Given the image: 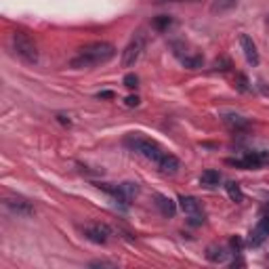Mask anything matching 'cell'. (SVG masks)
Wrapping results in <instances>:
<instances>
[{
  "label": "cell",
  "mask_w": 269,
  "mask_h": 269,
  "mask_svg": "<svg viewBox=\"0 0 269 269\" xmlns=\"http://www.w3.org/2000/svg\"><path fill=\"white\" fill-rule=\"evenodd\" d=\"M57 120H59L61 124H67V127H69V124H71V120L67 118V116H64V114H59V116H57Z\"/></svg>",
  "instance_id": "obj_28"
},
{
  "label": "cell",
  "mask_w": 269,
  "mask_h": 269,
  "mask_svg": "<svg viewBox=\"0 0 269 269\" xmlns=\"http://www.w3.org/2000/svg\"><path fill=\"white\" fill-rule=\"evenodd\" d=\"M116 55V49L112 42H91L86 47L80 49V53L69 61V67L74 69H84V67H95V66H101L107 64L112 57Z\"/></svg>",
  "instance_id": "obj_1"
},
{
  "label": "cell",
  "mask_w": 269,
  "mask_h": 269,
  "mask_svg": "<svg viewBox=\"0 0 269 269\" xmlns=\"http://www.w3.org/2000/svg\"><path fill=\"white\" fill-rule=\"evenodd\" d=\"M238 0H214V4L210 6L212 13H225V11H231L236 6Z\"/></svg>",
  "instance_id": "obj_16"
},
{
  "label": "cell",
  "mask_w": 269,
  "mask_h": 269,
  "mask_svg": "<svg viewBox=\"0 0 269 269\" xmlns=\"http://www.w3.org/2000/svg\"><path fill=\"white\" fill-rule=\"evenodd\" d=\"M240 44H242V51H244V57L250 66H259V51H257V44L253 42V38L246 34H242L240 36Z\"/></svg>",
  "instance_id": "obj_9"
},
{
  "label": "cell",
  "mask_w": 269,
  "mask_h": 269,
  "mask_svg": "<svg viewBox=\"0 0 269 269\" xmlns=\"http://www.w3.org/2000/svg\"><path fill=\"white\" fill-rule=\"evenodd\" d=\"M170 23H173V19H170L168 15H158L154 21H151V28H156L158 32H164L170 28Z\"/></svg>",
  "instance_id": "obj_18"
},
{
  "label": "cell",
  "mask_w": 269,
  "mask_h": 269,
  "mask_svg": "<svg viewBox=\"0 0 269 269\" xmlns=\"http://www.w3.org/2000/svg\"><path fill=\"white\" fill-rule=\"evenodd\" d=\"M212 67L217 69V71H227V69L231 67V61H229L227 57H221V59H217V61H214V64H212Z\"/></svg>",
  "instance_id": "obj_21"
},
{
  "label": "cell",
  "mask_w": 269,
  "mask_h": 269,
  "mask_svg": "<svg viewBox=\"0 0 269 269\" xmlns=\"http://www.w3.org/2000/svg\"><path fill=\"white\" fill-rule=\"evenodd\" d=\"M225 190H227V196L234 202H242L244 200V194H242V190H240V185L238 183H234V181H229L227 185H225Z\"/></svg>",
  "instance_id": "obj_17"
},
{
  "label": "cell",
  "mask_w": 269,
  "mask_h": 269,
  "mask_svg": "<svg viewBox=\"0 0 269 269\" xmlns=\"http://www.w3.org/2000/svg\"><path fill=\"white\" fill-rule=\"evenodd\" d=\"M183 66L190 69H198L204 66V57L202 55H194V57H183Z\"/></svg>",
  "instance_id": "obj_19"
},
{
  "label": "cell",
  "mask_w": 269,
  "mask_h": 269,
  "mask_svg": "<svg viewBox=\"0 0 269 269\" xmlns=\"http://www.w3.org/2000/svg\"><path fill=\"white\" fill-rule=\"evenodd\" d=\"M231 248H234L236 253H240L242 250V240L240 238H231Z\"/></svg>",
  "instance_id": "obj_26"
},
{
  "label": "cell",
  "mask_w": 269,
  "mask_h": 269,
  "mask_svg": "<svg viewBox=\"0 0 269 269\" xmlns=\"http://www.w3.org/2000/svg\"><path fill=\"white\" fill-rule=\"evenodd\" d=\"M124 143L133 149V151H137V154H141L143 158H147L151 160L154 164H158L160 160H162L166 156V151L158 145L156 141H151V139H145V137H139V134H129L127 139H124Z\"/></svg>",
  "instance_id": "obj_2"
},
{
  "label": "cell",
  "mask_w": 269,
  "mask_h": 269,
  "mask_svg": "<svg viewBox=\"0 0 269 269\" xmlns=\"http://www.w3.org/2000/svg\"><path fill=\"white\" fill-rule=\"evenodd\" d=\"M156 2H200V0H156Z\"/></svg>",
  "instance_id": "obj_29"
},
{
  "label": "cell",
  "mask_w": 269,
  "mask_h": 269,
  "mask_svg": "<svg viewBox=\"0 0 269 269\" xmlns=\"http://www.w3.org/2000/svg\"><path fill=\"white\" fill-rule=\"evenodd\" d=\"M13 49L28 64H36L38 61V49H36L34 40L25 32H13Z\"/></svg>",
  "instance_id": "obj_3"
},
{
  "label": "cell",
  "mask_w": 269,
  "mask_h": 269,
  "mask_svg": "<svg viewBox=\"0 0 269 269\" xmlns=\"http://www.w3.org/2000/svg\"><path fill=\"white\" fill-rule=\"evenodd\" d=\"M187 223H190V225H202V223H204V214H202V212H198V214H190Z\"/></svg>",
  "instance_id": "obj_23"
},
{
  "label": "cell",
  "mask_w": 269,
  "mask_h": 269,
  "mask_svg": "<svg viewBox=\"0 0 269 269\" xmlns=\"http://www.w3.org/2000/svg\"><path fill=\"white\" fill-rule=\"evenodd\" d=\"M143 47H145V38H143V34L139 32L127 44V49L122 51V67H133L134 64H137L139 57H141V53H143Z\"/></svg>",
  "instance_id": "obj_5"
},
{
  "label": "cell",
  "mask_w": 269,
  "mask_h": 269,
  "mask_svg": "<svg viewBox=\"0 0 269 269\" xmlns=\"http://www.w3.org/2000/svg\"><path fill=\"white\" fill-rule=\"evenodd\" d=\"M236 86H238L240 93H246V91H248V78H246L244 74H238V76H236Z\"/></svg>",
  "instance_id": "obj_22"
},
{
  "label": "cell",
  "mask_w": 269,
  "mask_h": 269,
  "mask_svg": "<svg viewBox=\"0 0 269 269\" xmlns=\"http://www.w3.org/2000/svg\"><path fill=\"white\" fill-rule=\"evenodd\" d=\"M219 181H221V173H219V170H204V173L200 175V183L206 185V187L219 185Z\"/></svg>",
  "instance_id": "obj_15"
},
{
  "label": "cell",
  "mask_w": 269,
  "mask_h": 269,
  "mask_svg": "<svg viewBox=\"0 0 269 269\" xmlns=\"http://www.w3.org/2000/svg\"><path fill=\"white\" fill-rule=\"evenodd\" d=\"M124 103H127L129 107H137L139 103H141V99L137 95H131V97H127V99H124Z\"/></svg>",
  "instance_id": "obj_24"
},
{
  "label": "cell",
  "mask_w": 269,
  "mask_h": 269,
  "mask_svg": "<svg viewBox=\"0 0 269 269\" xmlns=\"http://www.w3.org/2000/svg\"><path fill=\"white\" fill-rule=\"evenodd\" d=\"M223 122H225L229 129H234V131L248 129V120L242 118V116H238V114H225V116H223Z\"/></svg>",
  "instance_id": "obj_13"
},
{
  "label": "cell",
  "mask_w": 269,
  "mask_h": 269,
  "mask_svg": "<svg viewBox=\"0 0 269 269\" xmlns=\"http://www.w3.org/2000/svg\"><path fill=\"white\" fill-rule=\"evenodd\" d=\"M179 206H181V210L190 217V214H198L202 212V206L198 202V198H194V196H179Z\"/></svg>",
  "instance_id": "obj_11"
},
{
  "label": "cell",
  "mask_w": 269,
  "mask_h": 269,
  "mask_svg": "<svg viewBox=\"0 0 269 269\" xmlns=\"http://www.w3.org/2000/svg\"><path fill=\"white\" fill-rule=\"evenodd\" d=\"M84 236L93 244H107V240L112 236V227L107 223H91V225L84 227Z\"/></svg>",
  "instance_id": "obj_6"
},
{
  "label": "cell",
  "mask_w": 269,
  "mask_h": 269,
  "mask_svg": "<svg viewBox=\"0 0 269 269\" xmlns=\"http://www.w3.org/2000/svg\"><path fill=\"white\" fill-rule=\"evenodd\" d=\"M122 84L127 86V88H131V91H133V88H137V86H139L137 74H127V76H124V80H122Z\"/></svg>",
  "instance_id": "obj_20"
},
{
  "label": "cell",
  "mask_w": 269,
  "mask_h": 269,
  "mask_svg": "<svg viewBox=\"0 0 269 269\" xmlns=\"http://www.w3.org/2000/svg\"><path fill=\"white\" fill-rule=\"evenodd\" d=\"M206 259H208L210 263H223L227 259V250L221 246H210L206 250Z\"/></svg>",
  "instance_id": "obj_14"
},
{
  "label": "cell",
  "mask_w": 269,
  "mask_h": 269,
  "mask_svg": "<svg viewBox=\"0 0 269 269\" xmlns=\"http://www.w3.org/2000/svg\"><path fill=\"white\" fill-rule=\"evenodd\" d=\"M4 206L11 212H15L17 217H32V214H34L32 202L21 198V196H8V198H4Z\"/></svg>",
  "instance_id": "obj_7"
},
{
  "label": "cell",
  "mask_w": 269,
  "mask_h": 269,
  "mask_svg": "<svg viewBox=\"0 0 269 269\" xmlns=\"http://www.w3.org/2000/svg\"><path fill=\"white\" fill-rule=\"evenodd\" d=\"M225 164L229 166H238V168H263L269 164V151H248L242 158H227Z\"/></svg>",
  "instance_id": "obj_4"
},
{
  "label": "cell",
  "mask_w": 269,
  "mask_h": 269,
  "mask_svg": "<svg viewBox=\"0 0 269 269\" xmlns=\"http://www.w3.org/2000/svg\"><path fill=\"white\" fill-rule=\"evenodd\" d=\"M97 97H99V99H114L116 95H114V91H101Z\"/></svg>",
  "instance_id": "obj_27"
},
{
  "label": "cell",
  "mask_w": 269,
  "mask_h": 269,
  "mask_svg": "<svg viewBox=\"0 0 269 269\" xmlns=\"http://www.w3.org/2000/svg\"><path fill=\"white\" fill-rule=\"evenodd\" d=\"M156 166H158V170H160L162 175H170V177H173V175L179 173V168H181V162H179L177 156H173V154H168V151H166V156L160 160Z\"/></svg>",
  "instance_id": "obj_10"
},
{
  "label": "cell",
  "mask_w": 269,
  "mask_h": 269,
  "mask_svg": "<svg viewBox=\"0 0 269 269\" xmlns=\"http://www.w3.org/2000/svg\"><path fill=\"white\" fill-rule=\"evenodd\" d=\"M267 236H269V217H263L261 221L257 223V227L250 231V236H248V246H253V248L261 246L263 242L267 240Z\"/></svg>",
  "instance_id": "obj_8"
},
{
  "label": "cell",
  "mask_w": 269,
  "mask_h": 269,
  "mask_svg": "<svg viewBox=\"0 0 269 269\" xmlns=\"http://www.w3.org/2000/svg\"><path fill=\"white\" fill-rule=\"evenodd\" d=\"M88 265H91V267H116V263H112V261H93Z\"/></svg>",
  "instance_id": "obj_25"
},
{
  "label": "cell",
  "mask_w": 269,
  "mask_h": 269,
  "mask_svg": "<svg viewBox=\"0 0 269 269\" xmlns=\"http://www.w3.org/2000/svg\"><path fill=\"white\" fill-rule=\"evenodd\" d=\"M156 204H158V208L160 212L164 214V217H175V212H177V202H173L170 198H166V196H156Z\"/></svg>",
  "instance_id": "obj_12"
}]
</instances>
